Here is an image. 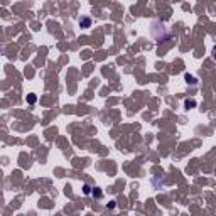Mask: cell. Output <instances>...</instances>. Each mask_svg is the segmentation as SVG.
Wrapping results in <instances>:
<instances>
[{"label":"cell","instance_id":"obj_1","mask_svg":"<svg viewBox=\"0 0 216 216\" xmlns=\"http://www.w3.org/2000/svg\"><path fill=\"white\" fill-rule=\"evenodd\" d=\"M91 24V20L88 17H83V19H79V25H83V27H90Z\"/></svg>","mask_w":216,"mask_h":216},{"label":"cell","instance_id":"obj_2","mask_svg":"<svg viewBox=\"0 0 216 216\" xmlns=\"http://www.w3.org/2000/svg\"><path fill=\"white\" fill-rule=\"evenodd\" d=\"M36 95H29V98H27V101H29V103H36Z\"/></svg>","mask_w":216,"mask_h":216},{"label":"cell","instance_id":"obj_3","mask_svg":"<svg viewBox=\"0 0 216 216\" xmlns=\"http://www.w3.org/2000/svg\"><path fill=\"white\" fill-rule=\"evenodd\" d=\"M83 192H84V194H90V192H91L90 186H84V187H83Z\"/></svg>","mask_w":216,"mask_h":216}]
</instances>
